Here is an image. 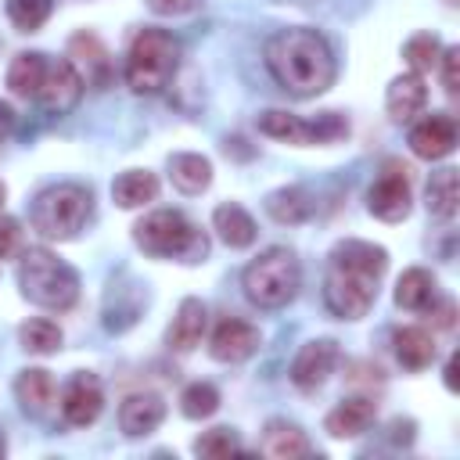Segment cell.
Masks as SVG:
<instances>
[{
    "instance_id": "1f68e13d",
    "label": "cell",
    "mask_w": 460,
    "mask_h": 460,
    "mask_svg": "<svg viewBox=\"0 0 460 460\" xmlns=\"http://www.w3.org/2000/svg\"><path fill=\"white\" fill-rule=\"evenodd\" d=\"M216 410H219V388H216V385L194 381V385L183 388V395H180V413H183L187 420H205V417H212Z\"/></svg>"
},
{
    "instance_id": "277c9868",
    "label": "cell",
    "mask_w": 460,
    "mask_h": 460,
    "mask_svg": "<svg viewBox=\"0 0 460 460\" xmlns=\"http://www.w3.org/2000/svg\"><path fill=\"white\" fill-rule=\"evenodd\" d=\"M22 295L50 313H65L79 298V273L50 248H25L18 266Z\"/></svg>"
},
{
    "instance_id": "9c48e42d",
    "label": "cell",
    "mask_w": 460,
    "mask_h": 460,
    "mask_svg": "<svg viewBox=\"0 0 460 460\" xmlns=\"http://www.w3.org/2000/svg\"><path fill=\"white\" fill-rule=\"evenodd\" d=\"M338 367V341L334 338H316V341H305L295 359H291V381L295 388L302 392H313L320 388Z\"/></svg>"
},
{
    "instance_id": "484cf974",
    "label": "cell",
    "mask_w": 460,
    "mask_h": 460,
    "mask_svg": "<svg viewBox=\"0 0 460 460\" xmlns=\"http://www.w3.org/2000/svg\"><path fill=\"white\" fill-rule=\"evenodd\" d=\"M43 75H47V58L40 50H22L7 65V86L18 97H36L43 86Z\"/></svg>"
},
{
    "instance_id": "ba28073f",
    "label": "cell",
    "mask_w": 460,
    "mask_h": 460,
    "mask_svg": "<svg viewBox=\"0 0 460 460\" xmlns=\"http://www.w3.org/2000/svg\"><path fill=\"white\" fill-rule=\"evenodd\" d=\"M83 90H86V83H83L79 68L68 58L65 61H47V75H43V86H40L36 101L43 104V111L65 115V111H72L79 104Z\"/></svg>"
},
{
    "instance_id": "9a60e30c",
    "label": "cell",
    "mask_w": 460,
    "mask_h": 460,
    "mask_svg": "<svg viewBox=\"0 0 460 460\" xmlns=\"http://www.w3.org/2000/svg\"><path fill=\"white\" fill-rule=\"evenodd\" d=\"M424 108H428L424 75L402 72V75H395V79L388 83V90H385V111H388L395 122H413Z\"/></svg>"
},
{
    "instance_id": "60d3db41",
    "label": "cell",
    "mask_w": 460,
    "mask_h": 460,
    "mask_svg": "<svg viewBox=\"0 0 460 460\" xmlns=\"http://www.w3.org/2000/svg\"><path fill=\"white\" fill-rule=\"evenodd\" d=\"M4 198H7V187H4V183H0V205H4Z\"/></svg>"
},
{
    "instance_id": "e0dca14e",
    "label": "cell",
    "mask_w": 460,
    "mask_h": 460,
    "mask_svg": "<svg viewBox=\"0 0 460 460\" xmlns=\"http://www.w3.org/2000/svg\"><path fill=\"white\" fill-rule=\"evenodd\" d=\"M68 61L79 68V75H83L86 86H104L108 75H111L108 50H104V43L93 32H75L68 40Z\"/></svg>"
},
{
    "instance_id": "44dd1931",
    "label": "cell",
    "mask_w": 460,
    "mask_h": 460,
    "mask_svg": "<svg viewBox=\"0 0 460 460\" xmlns=\"http://www.w3.org/2000/svg\"><path fill=\"white\" fill-rule=\"evenodd\" d=\"M212 230H216V237H219L226 248H248V244L255 241V219H252L241 205H234V201L216 205V212H212Z\"/></svg>"
},
{
    "instance_id": "cb8c5ba5",
    "label": "cell",
    "mask_w": 460,
    "mask_h": 460,
    "mask_svg": "<svg viewBox=\"0 0 460 460\" xmlns=\"http://www.w3.org/2000/svg\"><path fill=\"white\" fill-rule=\"evenodd\" d=\"M111 198L119 208H140L158 198V176L147 169H126L111 180Z\"/></svg>"
},
{
    "instance_id": "f1b7e54d",
    "label": "cell",
    "mask_w": 460,
    "mask_h": 460,
    "mask_svg": "<svg viewBox=\"0 0 460 460\" xmlns=\"http://www.w3.org/2000/svg\"><path fill=\"white\" fill-rule=\"evenodd\" d=\"M456 201H460L456 169L446 165V169L431 172V180H428V212H431L435 219H453V216H456Z\"/></svg>"
},
{
    "instance_id": "4fadbf2b",
    "label": "cell",
    "mask_w": 460,
    "mask_h": 460,
    "mask_svg": "<svg viewBox=\"0 0 460 460\" xmlns=\"http://www.w3.org/2000/svg\"><path fill=\"white\" fill-rule=\"evenodd\" d=\"M255 349H259V327H252L248 320H237V316L219 320L212 331V341H208V352L219 363H241Z\"/></svg>"
},
{
    "instance_id": "f546056e",
    "label": "cell",
    "mask_w": 460,
    "mask_h": 460,
    "mask_svg": "<svg viewBox=\"0 0 460 460\" xmlns=\"http://www.w3.org/2000/svg\"><path fill=\"white\" fill-rule=\"evenodd\" d=\"M18 341H22V349L32 352V356H50V352L61 349V327H58L54 320H43V316L25 320V323L18 327Z\"/></svg>"
},
{
    "instance_id": "f35d334b",
    "label": "cell",
    "mask_w": 460,
    "mask_h": 460,
    "mask_svg": "<svg viewBox=\"0 0 460 460\" xmlns=\"http://www.w3.org/2000/svg\"><path fill=\"white\" fill-rule=\"evenodd\" d=\"M14 129V108L7 101H0V140H7Z\"/></svg>"
},
{
    "instance_id": "2e32d148",
    "label": "cell",
    "mask_w": 460,
    "mask_h": 460,
    "mask_svg": "<svg viewBox=\"0 0 460 460\" xmlns=\"http://www.w3.org/2000/svg\"><path fill=\"white\" fill-rule=\"evenodd\" d=\"M374 417H377V406H374L370 395H349V399H341V402L323 417V428H327V435H334V438H359V435L374 424Z\"/></svg>"
},
{
    "instance_id": "83f0119b",
    "label": "cell",
    "mask_w": 460,
    "mask_h": 460,
    "mask_svg": "<svg viewBox=\"0 0 460 460\" xmlns=\"http://www.w3.org/2000/svg\"><path fill=\"white\" fill-rule=\"evenodd\" d=\"M259 133L273 137V140H288V144H316L313 137V122L291 115V111H280V108H270L259 115Z\"/></svg>"
},
{
    "instance_id": "7402d4cb",
    "label": "cell",
    "mask_w": 460,
    "mask_h": 460,
    "mask_svg": "<svg viewBox=\"0 0 460 460\" xmlns=\"http://www.w3.org/2000/svg\"><path fill=\"white\" fill-rule=\"evenodd\" d=\"M259 449L266 456H273V460H298V456H309V438L291 420H270L266 431H262V446Z\"/></svg>"
},
{
    "instance_id": "d4e9b609",
    "label": "cell",
    "mask_w": 460,
    "mask_h": 460,
    "mask_svg": "<svg viewBox=\"0 0 460 460\" xmlns=\"http://www.w3.org/2000/svg\"><path fill=\"white\" fill-rule=\"evenodd\" d=\"M392 345H395V356H399V363L406 367V370H424V367H431L435 363V338H431V331H424V327H399L395 334H392Z\"/></svg>"
},
{
    "instance_id": "d6986e66",
    "label": "cell",
    "mask_w": 460,
    "mask_h": 460,
    "mask_svg": "<svg viewBox=\"0 0 460 460\" xmlns=\"http://www.w3.org/2000/svg\"><path fill=\"white\" fill-rule=\"evenodd\" d=\"M435 298H438V280L428 270H420V266H410L395 280V305L399 309L428 313V305H435Z\"/></svg>"
},
{
    "instance_id": "e575fe53",
    "label": "cell",
    "mask_w": 460,
    "mask_h": 460,
    "mask_svg": "<svg viewBox=\"0 0 460 460\" xmlns=\"http://www.w3.org/2000/svg\"><path fill=\"white\" fill-rule=\"evenodd\" d=\"M435 68L442 72V86H446V93H456V90H460V47H442Z\"/></svg>"
},
{
    "instance_id": "8992f818",
    "label": "cell",
    "mask_w": 460,
    "mask_h": 460,
    "mask_svg": "<svg viewBox=\"0 0 460 460\" xmlns=\"http://www.w3.org/2000/svg\"><path fill=\"white\" fill-rule=\"evenodd\" d=\"M298 284H302V266H298L295 252L291 248H280V244L259 252L244 266V273H241V288H244L248 302L259 305V309H280V305H288L298 295Z\"/></svg>"
},
{
    "instance_id": "ac0fdd59",
    "label": "cell",
    "mask_w": 460,
    "mask_h": 460,
    "mask_svg": "<svg viewBox=\"0 0 460 460\" xmlns=\"http://www.w3.org/2000/svg\"><path fill=\"white\" fill-rule=\"evenodd\" d=\"M205 323H208L205 302L201 298H183L176 316H172V327H169V349H176V352L198 349L201 338H205Z\"/></svg>"
},
{
    "instance_id": "d6a6232c",
    "label": "cell",
    "mask_w": 460,
    "mask_h": 460,
    "mask_svg": "<svg viewBox=\"0 0 460 460\" xmlns=\"http://www.w3.org/2000/svg\"><path fill=\"white\" fill-rule=\"evenodd\" d=\"M4 11H7V18H11V25L18 32H36L50 18L54 0H7Z\"/></svg>"
},
{
    "instance_id": "b9f144b4",
    "label": "cell",
    "mask_w": 460,
    "mask_h": 460,
    "mask_svg": "<svg viewBox=\"0 0 460 460\" xmlns=\"http://www.w3.org/2000/svg\"><path fill=\"white\" fill-rule=\"evenodd\" d=\"M0 456H4V435H0Z\"/></svg>"
},
{
    "instance_id": "836d02e7",
    "label": "cell",
    "mask_w": 460,
    "mask_h": 460,
    "mask_svg": "<svg viewBox=\"0 0 460 460\" xmlns=\"http://www.w3.org/2000/svg\"><path fill=\"white\" fill-rule=\"evenodd\" d=\"M194 453L205 456V460H219V456L241 453V438H237L234 428H212V431H201L194 438Z\"/></svg>"
},
{
    "instance_id": "d590c367",
    "label": "cell",
    "mask_w": 460,
    "mask_h": 460,
    "mask_svg": "<svg viewBox=\"0 0 460 460\" xmlns=\"http://www.w3.org/2000/svg\"><path fill=\"white\" fill-rule=\"evenodd\" d=\"M22 248V226L14 216H0V259H11L18 255Z\"/></svg>"
},
{
    "instance_id": "8fae6325",
    "label": "cell",
    "mask_w": 460,
    "mask_h": 460,
    "mask_svg": "<svg viewBox=\"0 0 460 460\" xmlns=\"http://www.w3.org/2000/svg\"><path fill=\"white\" fill-rule=\"evenodd\" d=\"M104 410V388L93 374L79 370L68 385H65V395H61V413L72 428H90Z\"/></svg>"
},
{
    "instance_id": "52a82bcc",
    "label": "cell",
    "mask_w": 460,
    "mask_h": 460,
    "mask_svg": "<svg viewBox=\"0 0 460 460\" xmlns=\"http://www.w3.org/2000/svg\"><path fill=\"white\" fill-rule=\"evenodd\" d=\"M90 216V190L79 183H54L32 201V230L47 241H68Z\"/></svg>"
},
{
    "instance_id": "6da1fadb",
    "label": "cell",
    "mask_w": 460,
    "mask_h": 460,
    "mask_svg": "<svg viewBox=\"0 0 460 460\" xmlns=\"http://www.w3.org/2000/svg\"><path fill=\"white\" fill-rule=\"evenodd\" d=\"M388 270V252L370 241H338L327 255L323 302L341 320H359L377 302V284Z\"/></svg>"
},
{
    "instance_id": "7a4b0ae2",
    "label": "cell",
    "mask_w": 460,
    "mask_h": 460,
    "mask_svg": "<svg viewBox=\"0 0 460 460\" xmlns=\"http://www.w3.org/2000/svg\"><path fill=\"white\" fill-rule=\"evenodd\" d=\"M262 54L270 75L295 97H316L334 83V54L316 29L305 25L280 29L266 40Z\"/></svg>"
},
{
    "instance_id": "8d00e7d4",
    "label": "cell",
    "mask_w": 460,
    "mask_h": 460,
    "mask_svg": "<svg viewBox=\"0 0 460 460\" xmlns=\"http://www.w3.org/2000/svg\"><path fill=\"white\" fill-rule=\"evenodd\" d=\"M201 0H147V7L155 11V14H187V11H194Z\"/></svg>"
},
{
    "instance_id": "3957f363",
    "label": "cell",
    "mask_w": 460,
    "mask_h": 460,
    "mask_svg": "<svg viewBox=\"0 0 460 460\" xmlns=\"http://www.w3.org/2000/svg\"><path fill=\"white\" fill-rule=\"evenodd\" d=\"M137 248H144L155 259H180V262H201L208 255V237L198 223H190L180 208H155L133 226Z\"/></svg>"
},
{
    "instance_id": "ffe728a7",
    "label": "cell",
    "mask_w": 460,
    "mask_h": 460,
    "mask_svg": "<svg viewBox=\"0 0 460 460\" xmlns=\"http://www.w3.org/2000/svg\"><path fill=\"white\" fill-rule=\"evenodd\" d=\"M169 180L180 194H201L212 183V162L198 151H180L169 158Z\"/></svg>"
},
{
    "instance_id": "30bf717a",
    "label": "cell",
    "mask_w": 460,
    "mask_h": 460,
    "mask_svg": "<svg viewBox=\"0 0 460 460\" xmlns=\"http://www.w3.org/2000/svg\"><path fill=\"white\" fill-rule=\"evenodd\" d=\"M367 208L385 219V223H399L410 216V180H406V169H395L388 165V172H381L370 190H367Z\"/></svg>"
},
{
    "instance_id": "603a6c76",
    "label": "cell",
    "mask_w": 460,
    "mask_h": 460,
    "mask_svg": "<svg viewBox=\"0 0 460 460\" xmlns=\"http://www.w3.org/2000/svg\"><path fill=\"white\" fill-rule=\"evenodd\" d=\"M14 395H18V402H22L25 413H32V417L47 413V406L54 402V377H50V370H43V367H25V370L14 377Z\"/></svg>"
},
{
    "instance_id": "7c38bea8",
    "label": "cell",
    "mask_w": 460,
    "mask_h": 460,
    "mask_svg": "<svg viewBox=\"0 0 460 460\" xmlns=\"http://www.w3.org/2000/svg\"><path fill=\"white\" fill-rule=\"evenodd\" d=\"M453 147H456V122L449 115L431 111L420 122H413V129H410V151L417 158L438 162V158L453 155Z\"/></svg>"
},
{
    "instance_id": "74e56055",
    "label": "cell",
    "mask_w": 460,
    "mask_h": 460,
    "mask_svg": "<svg viewBox=\"0 0 460 460\" xmlns=\"http://www.w3.org/2000/svg\"><path fill=\"white\" fill-rule=\"evenodd\" d=\"M435 302H438V298H435ZM428 313L435 316V323H438V327H446V331L453 327V302H449V298H442V302H438V309L431 305Z\"/></svg>"
},
{
    "instance_id": "4316f807",
    "label": "cell",
    "mask_w": 460,
    "mask_h": 460,
    "mask_svg": "<svg viewBox=\"0 0 460 460\" xmlns=\"http://www.w3.org/2000/svg\"><path fill=\"white\" fill-rule=\"evenodd\" d=\"M266 212L273 223L295 226V223H305L313 216V198L302 187H280V190L266 194Z\"/></svg>"
},
{
    "instance_id": "5bb4252c",
    "label": "cell",
    "mask_w": 460,
    "mask_h": 460,
    "mask_svg": "<svg viewBox=\"0 0 460 460\" xmlns=\"http://www.w3.org/2000/svg\"><path fill=\"white\" fill-rule=\"evenodd\" d=\"M165 420V399L158 392H133L119 406V428L126 438H144Z\"/></svg>"
},
{
    "instance_id": "ab89813d",
    "label": "cell",
    "mask_w": 460,
    "mask_h": 460,
    "mask_svg": "<svg viewBox=\"0 0 460 460\" xmlns=\"http://www.w3.org/2000/svg\"><path fill=\"white\" fill-rule=\"evenodd\" d=\"M446 388L456 392V356H449V363H446Z\"/></svg>"
},
{
    "instance_id": "5b68a950",
    "label": "cell",
    "mask_w": 460,
    "mask_h": 460,
    "mask_svg": "<svg viewBox=\"0 0 460 460\" xmlns=\"http://www.w3.org/2000/svg\"><path fill=\"white\" fill-rule=\"evenodd\" d=\"M180 68V40L165 29H140L126 50V86L133 93H162Z\"/></svg>"
},
{
    "instance_id": "4dcf8cb0",
    "label": "cell",
    "mask_w": 460,
    "mask_h": 460,
    "mask_svg": "<svg viewBox=\"0 0 460 460\" xmlns=\"http://www.w3.org/2000/svg\"><path fill=\"white\" fill-rule=\"evenodd\" d=\"M438 54H442V43H438L435 32H417V36H410V40L402 43V61H406V68L417 72V75L431 72V68L438 65Z\"/></svg>"
}]
</instances>
